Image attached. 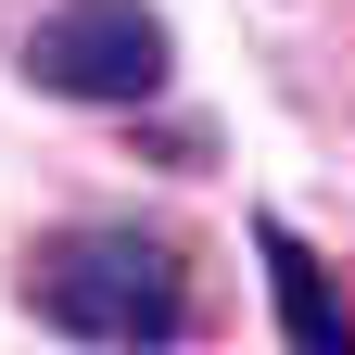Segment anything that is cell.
Wrapping results in <instances>:
<instances>
[{
    "mask_svg": "<svg viewBox=\"0 0 355 355\" xmlns=\"http://www.w3.org/2000/svg\"><path fill=\"white\" fill-rule=\"evenodd\" d=\"M26 318L38 330H64L89 355H178L203 318V292H191V241L178 229H140V216H76V229L51 241H26Z\"/></svg>",
    "mask_w": 355,
    "mask_h": 355,
    "instance_id": "1",
    "label": "cell"
},
{
    "mask_svg": "<svg viewBox=\"0 0 355 355\" xmlns=\"http://www.w3.org/2000/svg\"><path fill=\"white\" fill-rule=\"evenodd\" d=\"M165 76H178V26L153 0H51L26 26V89L38 102L140 114V102H165Z\"/></svg>",
    "mask_w": 355,
    "mask_h": 355,
    "instance_id": "2",
    "label": "cell"
},
{
    "mask_svg": "<svg viewBox=\"0 0 355 355\" xmlns=\"http://www.w3.org/2000/svg\"><path fill=\"white\" fill-rule=\"evenodd\" d=\"M254 254H266V304H279V343L292 355H355V304L330 279V254L292 229V216H254Z\"/></svg>",
    "mask_w": 355,
    "mask_h": 355,
    "instance_id": "3",
    "label": "cell"
}]
</instances>
